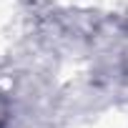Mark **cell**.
I'll return each mask as SVG.
<instances>
[{
    "label": "cell",
    "instance_id": "1",
    "mask_svg": "<svg viewBox=\"0 0 128 128\" xmlns=\"http://www.w3.org/2000/svg\"><path fill=\"white\" fill-rule=\"evenodd\" d=\"M10 118H13L10 100H8L5 93H0V128H8V126H10Z\"/></svg>",
    "mask_w": 128,
    "mask_h": 128
}]
</instances>
